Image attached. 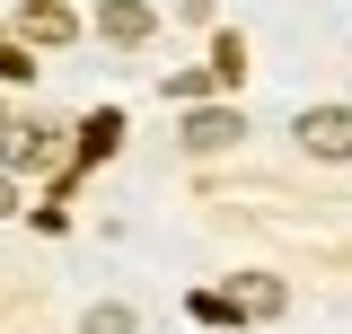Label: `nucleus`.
I'll return each instance as SVG.
<instances>
[{"mask_svg":"<svg viewBox=\"0 0 352 334\" xmlns=\"http://www.w3.org/2000/svg\"><path fill=\"white\" fill-rule=\"evenodd\" d=\"M300 150H317V159H352V106H308V115H300Z\"/></svg>","mask_w":352,"mask_h":334,"instance_id":"1","label":"nucleus"},{"mask_svg":"<svg viewBox=\"0 0 352 334\" xmlns=\"http://www.w3.org/2000/svg\"><path fill=\"white\" fill-rule=\"evenodd\" d=\"M18 36H27V44H71L80 18H71L62 0H27V9H18Z\"/></svg>","mask_w":352,"mask_h":334,"instance_id":"2","label":"nucleus"},{"mask_svg":"<svg viewBox=\"0 0 352 334\" xmlns=\"http://www.w3.org/2000/svg\"><path fill=\"white\" fill-rule=\"evenodd\" d=\"M238 115H229V106H194V115H185V150H229V141H238Z\"/></svg>","mask_w":352,"mask_h":334,"instance_id":"3","label":"nucleus"},{"mask_svg":"<svg viewBox=\"0 0 352 334\" xmlns=\"http://www.w3.org/2000/svg\"><path fill=\"white\" fill-rule=\"evenodd\" d=\"M97 36L141 44V36H150V9H141V0H106V9H97Z\"/></svg>","mask_w":352,"mask_h":334,"instance_id":"4","label":"nucleus"},{"mask_svg":"<svg viewBox=\"0 0 352 334\" xmlns=\"http://www.w3.org/2000/svg\"><path fill=\"white\" fill-rule=\"evenodd\" d=\"M229 308H238V317H282V282H273V273H247V282L229 291Z\"/></svg>","mask_w":352,"mask_h":334,"instance_id":"5","label":"nucleus"},{"mask_svg":"<svg viewBox=\"0 0 352 334\" xmlns=\"http://www.w3.org/2000/svg\"><path fill=\"white\" fill-rule=\"evenodd\" d=\"M0 159H9V167H44V159H53V141H44L36 124H9V132H0Z\"/></svg>","mask_w":352,"mask_h":334,"instance_id":"6","label":"nucleus"},{"mask_svg":"<svg viewBox=\"0 0 352 334\" xmlns=\"http://www.w3.org/2000/svg\"><path fill=\"white\" fill-rule=\"evenodd\" d=\"M115 141H124V115H88L80 124V159H115Z\"/></svg>","mask_w":352,"mask_h":334,"instance_id":"7","label":"nucleus"},{"mask_svg":"<svg viewBox=\"0 0 352 334\" xmlns=\"http://www.w3.org/2000/svg\"><path fill=\"white\" fill-rule=\"evenodd\" d=\"M212 80H220V88L247 80V44H238V36H220V44H212Z\"/></svg>","mask_w":352,"mask_h":334,"instance_id":"8","label":"nucleus"},{"mask_svg":"<svg viewBox=\"0 0 352 334\" xmlns=\"http://www.w3.org/2000/svg\"><path fill=\"white\" fill-rule=\"evenodd\" d=\"M88 334H132V308H115V299H106V308H88Z\"/></svg>","mask_w":352,"mask_h":334,"instance_id":"9","label":"nucleus"},{"mask_svg":"<svg viewBox=\"0 0 352 334\" xmlns=\"http://www.w3.org/2000/svg\"><path fill=\"white\" fill-rule=\"evenodd\" d=\"M36 62H27V44H0V80H27Z\"/></svg>","mask_w":352,"mask_h":334,"instance_id":"10","label":"nucleus"},{"mask_svg":"<svg viewBox=\"0 0 352 334\" xmlns=\"http://www.w3.org/2000/svg\"><path fill=\"white\" fill-rule=\"evenodd\" d=\"M0 211H18V185H9V176H0Z\"/></svg>","mask_w":352,"mask_h":334,"instance_id":"11","label":"nucleus"}]
</instances>
